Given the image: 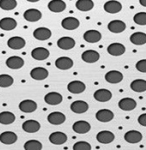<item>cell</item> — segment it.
I'll use <instances>...</instances> for the list:
<instances>
[{"mask_svg":"<svg viewBox=\"0 0 146 150\" xmlns=\"http://www.w3.org/2000/svg\"><path fill=\"white\" fill-rule=\"evenodd\" d=\"M37 103L32 100H25L19 104V108L23 112L30 113L37 110Z\"/></svg>","mask_w":146,"mask_h":150,"instance_id":"26","label":"cell"},{"mask_svg":"<svg viewBox=\"0 0 146 150\" xmlns=\"http://www.w3.org/2000/svg\"><path fill=\"white\" fill-rule=\"evenodd\" d=\"M107 51H108L109 54L114 56V57H118V56L123 55L125 53L126 47L121 43H112L108 46Z\"/></svg>","mask_w":146,"mask_h":150,"instance_id":"10","label":"cell"},{"mask_svg":"<svg viewBox=\"0 0 146 150\" xmlns=\"http://www.w3.org/2000/svg\"><path fill=\"white\" fill-rule=\"evenodd\" d=\"M57 46L62 50H70L75 46V40L71 37H62L57 40Z\"/></svg>","mask_w":146,"mask_h":150,"instance_id":"20","label":"cell"},{"mask_svg":"<svg viewBox=\"0 0 146 150\" xmlns=\"http://www.w3.org/2000/svg\"><path fill=\"white\" fill-rule=\"evenodd\" d=\"M66 3L62 0H51L48 4V8L51 11L54 13H60L65 11Z\"/></svg>","mask_w":146,"mask_h":150,"instance_id":"21","label":"cell"},{"mask_svg":"<svg viewBox=\"0 0 146 150\" xmlns=\"http://www.w3.org/2000/svg\"><path fill=\"white\" fill-rule=\"evenodd\" d=\"M7 45L11 49L20 50V49H22L23 47L26 46V41L22 37L15 36V37H12L11 39H9Z\"/></svg>","mask_w":146,"mask_h":150,"instance_id":"17","label":"cell"},{"mask_svg":"<svg viewBox=\"0 0 146 150\" xmlns=\"http://www.w3.org/2000/svg\"><path fill=\"white\" fill-rule=\"evenodd\" d=\"M49 140L54 145H62L67 142V135L63 132L56 131V132H53L50 135Z\"/></svg>","mask_w":146,"mask_h":150,"instance_id":"5","label":"cell"},{"mask_svg":"<svg viewBox=\"0 0 146 150\" xmlns=\"http://www.w3.org/2000/svg\"><path fill=\"white\" fill-rule=\"evenodd\" d=\"M27 1L31 2V3H35V2H38V1H39V0H27Z\"/></svg>","mask_w":146,"mask_h":150,"instance_id":"44","label":"cell"},{"mask_svg":"<svg viewBox=\"0 0 146 150\" xmlns=\"http://www.w3.org/2000/svg\"><path fill=\"white\" fill-rule=\"evenodd\" d=\"M104 77L109 83L116 84L123 80V74L118 70H110L105 74Z\"/></svg>","mask_w":146,"mask_h":150,"instance_id":"2","label":"cell"},{"mask_svg":"<svg viewBox=\"0 0 146 150\" xmlns=\"http://www.w3.org/2000/svg\"><path fill=\"white\" fill-rule=\"evenodd\" d=\"M130 88L132 90L137 93H143L146 91V81L144 79H137L131 82Z\"/></svg>","mask_w":146,"mask_h":150,"instance_id":"34","label":"cell"},{"mask_svg":"<svg viewBox=\"0 0 146 150\" xmlns=\"http://www.w3.org/2000/svg\"><path fill=\"white\" fill-rule=\"evenodd\" d=\"M56 67L57 69H62V70H67L71 69L74 65V61L70 58L67 57H61L58 58L56 60Z\"/></svg>","mask_w":146,"mask_h":150,"instance_id":"11","label":"cell"},{"mask_svg":"<svg viewBox=\"0 0 146 150\" xmlns=\"http://www.w3.org/2000/svg\"><path fill=\"white\" fill-rule=\"evenodd\" d=\"M30 76L34 80L42 81V80H45L48 77L49 72L47 69L43 68V67H37V68H34L31 70Z\"/></svg>","mask_w":146,"mask_h":150,"instance_id":"9","label":"cell"},{"mask_svg":"<svg viewBox=\"0 0 146 150\" xmlns=\"http://www.w3.org/2000/svg\"><path fill=\"white\" fill-rule=\"evenodd\" d=\"M97 140L98 141V142L102 143V144H109V143H111L114 140V135L111 131L102 130L98 133Z\"/></svg>","mask_w":146,"mask_h":150,"instance_id":"18","label":"cell"},{"mask_svg":"<svg viewBox=\"0 0 146 150\" xmlns=\"http://www.w3.org/2000/svg\"><path fill=\"white\" fill-rule=\"evenodd\" d=\"M67 90L72 93H81L86 90V84L80 81H70L67 84Z\"/></svg>","mask_w":146,"mask_h":150,"instance_id":"12","label":"cell"},{"mask_svg":"<svg viewBox=\"0 0 146 150\" xmlns=\"http://www.w3.org/2000/svg\"><path fill=\"white\" fill-rule=\"evenodd\" d=\"M32 57L35 60L42 61L45 60L46 58H49L50 56V52L45 48V47H37L32 51Z\"/></svg>","mask_w":146,"mask_h":150,"instance_id":"25","label":"cell"},{"mask_svg":"<svg viewBox=\"0 0 146 150\" xmlns=\"http://www.w3.org/2000/svg\"><path fill=\"white\" fill-rule=\"evenodd\" d=\"M139 4L144 6V7H146V0H139Z\"/></svg>","mask_w":146,"mask_h":150,"instance_id":"43","label":"cell"},{"mask_svg":"<svg viewBox=\"0 0 146 150\" xmlns=\"http://www.w3.org/2000/svg\"><path fill=\"white\" fill-rule=\"evenodd\" d=\"M74 150H91V146L89 142H76L74 147H73Z\"/></svg>","mask_w":146,"mask_h":150,"instance_id":"40","label":"cell"},{"mask_svg":"<svg viewBox=\"0 0 146 150\" xmlns=\"http://www.w3.org/2000/svg\"><path fill=\"white\" fill-rule=\"evenodd\" d=\"M45 101L51 105H56L62 103V96L61 93L57 92L48 93L45 96Z\"/></svg>","mask_w":146,"mask_h":150,"instance_id":"13","label":"cell"},{"mask_svg":"<svg viewBox=\"0 0 146 150\" xmlns=\"http://www.w3.org/2000/svg\"><path fill=\"white\" fill-rule=\"evenodd\" d=\"M126 28V23L121 21V20H114L108 24V28L109 30L114 33V34H120L125 31Z\"/></svg>","mask_w":146,"mask_h":150,"instance_id":"6","label":"cell"},{"mask_svg":"<svg viewBox=\"0 0 146 150\" xmlns=\"http://www.w3.org/2000/svg\"><path fill=\"white\" fill-rule=\"evenodd\" d=\"M138 121L142 126H146V113H143L138 117Z\"/></svg>","mask_w":146,"mask_h":150,"instance_id":"42","label":"cell"},{"mask_svg":"<svg viewBox=\"0 0 146 150\" xmlns=\"http://www.w3.org/2000/svg\"><path fill=\"white\" fill-rule=\"evenodd\" d=\"M6 65L8 68L12 69H21L24 65V60L21 57L13 56L6 60Z\"/></svg>","mask_w":146,"mask_h":150,"instance_id":"27","label":"cell"},{"mask_svg":"<svg viewBox=\"0 0 146 150\" xmlns=\"http://www.w3.org/2000/svg\"><path fill=\"white\" fill-rule=\"evenodd\" d=\"M93 97L96 100L99 102H107L111 100L112 98V93L108 89H98L94 93Z\"/></svg>","mask_w":146,"mask_h":150,"instance_id":"7","label":"cell"},{"mask_svg":"<svg viewBox=\"0 0 146 150\" xmlns=\"http://www.w3.org/2000/svg\"><path fill=\"white\" fill-rule=\"evenodd\" d=\"M142 138H143L142 134L137 130H129L124 136V139L126 140V142L132 144L138 143L139 142H141Z\"/></svg>","mask_w":146,"mask_h":150,"instance_id":"16","label":"cell"},{"mask_svg":"<svg viewBox=\"0 0 146 150\" xmlns=\"http://www.w3.org/2000/svg\"><path fill=\"white\" fill-rule=\"evenodd\" d=\"M17 6L15 0H0V8L4 11H12Z\"/></svg>","mask_w":146,"mask_h":150,"instance_id":"36","label":"cell"},{"mask_svg":"<svg viewBox=\"0 0 146 150\" xmlns=\"http://www.w3.org/2000/svg\"><path fill=\"white\" fill-rule=\"evenodd\" d=\"M130 41L136 46H142L146 43V34L143 32H136L130 36Z\"/></svg>","mask_w":146,"mask_h":150,"instance_id":"32","label":"cell"},{"mask_svg":"<svg viewBox=\"0 0 146 150\" xmlns=\"http://www.w3.org/2000/svg\"><path fill=\"white\" fill-rule=\"evenodd\" d=\"M15 120V115L11 112H2L0 113V124L2 125H11Z\"/></svg>","mask_w":146,"mask_h":150,"instance_id":"35","label":"cell"},{"mask_svg":"<svg viewBox=\"0 0 146 150\" xmlns=\"http://www.w3.org/2000/svg\"><path fill=\"white\" fill-rule=\"evenodd\" d=\"M104 11L110 14H116L122 10V4L119 1L110 0L104 4L103 5Z\"/></svg>","mask_w":146,"mask_h":150,"instance_id":"1","label":"cell"},{"mask_svg":"<svg viewBox=\"0 0 146 150\" xmlns=\"http://www.w3.org/2000/svg\"><path fill=\"white\" fill-rule=\"evenodd\" d=\"M79 26V21L75 17H66L62 21V27L67 30H74Z\"/></svg>","mask_w":146,"mask_h":150,"instance_id":"23","label":"cell"},{"mask_svg":"<svg viewBox=\"0 0 146 150\" xmlns=\"http://www.w3.org/2000/svg\"><path fill=\"white\" fill-rule=\"evenodd\" d=\"M13 83H14V79L10 75H6V74L0 75V87L1 88L11 87Z\"/></svg>","mask_w":146,"mask_h":150,"instance_id":"38","label":"cell"},{"mask_svg":"<svg viewBox=\"0 0 146 150\" xmlns=\"http://www.w3.org/2000/svg\"><path fill=\"white\" fill-rule=\"evenodd\" d=\"M22 129L27 133H35L39 130L40 124L36 120H27L22 124Z\"/></svg>","mask_w":146,"mask_h":150,"instance_id":"29","label":"cell"},{"mask_svg":"<svg viewBox=\"0 0 146 150\" xmlns=\"http://www.w3.org/2000/svg\"><path fill=\"white\" fill-rule=\"evenodd\" d=\"M75 6L80 11H89L93 9L94 3L92 0H78Z\"/></svg>","mask_w":146,"mask_h":150,"instance_id":"33","label":"cell"},{"mask_svg":"<svg viewBox=\"0 0 146 150\" xmlns=\"http://www.w3.org/2000/svg\"><path fill=\"white\" fill-rule=\"evenodd\" d=\"M51 36V31L47 28H39L34 31V37L38 40H47Z\"/></svg>","mask_w":146,"mask_h":150,"instance_id":"24","label":"cell"},{"mask_svg":"<svg viewBox=\"0 0 146 150\" xmlns=\"http://www.w3.org/2000/svg\"><path fill=\"white\" fill-rule=\"evenodd\" d=\"M136 69H138V71H140V72L146 73V59L139 60L136 64Z\"/></svg>","mask_w":146,"mask_h":150,"instance_id":"41","label":"cell"},{"mask_svg":"<svg viewBox=\"0 0 146 150\" xmlns=\"http://www.w3.org/2000/svg\"><path fill=\"white\" fill-rule=\"evenodd\" d=\"M133 21L136 24L140 25V26L146 25V12L137 13L133 16Z\"/></svg>","mask_w":146,"mask_h":150,"instance_id":"39","label":"cell"},{"mask_svg":"<svg viewBox=\"0 0 146 150\" xmlns=\"http://www.w3.org/2000/svg\"><path fill=\"white\" fill-rule=\"evenodd\" d=\"M70 109L74 113L80 114V113H84L86 111H88L89 105H88V104L86 101H84V100H76V101H74L71 104Z\"/></svg>","mask_w":146,"mask_h":150,"instance_id":"15","label":"cell"},{"mask_svg":"<svg viewBox=\"0 0 146 150\" xmlns=\"http://www.w3.org/2000/svg\"><path fill=\"white\" fill-rule=\"evenodd\" d=\"M17 23L11 17H4L0 20V28L5 31H11L16 28Z\"/></svg>","mask_w":146,"mask_h":150,"instance_id":"30","label":"cell"},{"mask_svg":"<svg viewBox=\"0 0 146 150\" xmlns=\"http://www.w3.org/2000/svg\"><path fill=\"white\" fill-rule=\"evenodd\" d=\"M100 58L99 53L97 51L94 50H87L85 51L82 55H81V58L84 62L88 63V64H93L96 63L97 61H98V59Z\"/></svg>","mask_w":146,"mask_h":150,"instance_id":"8","label":"cell"},{"mask_svg":"<svg viewBox=\"0 0 146 150\" xmlns=\"http://www.w3.org/2000/svg\"><path fill=\"white\" fill-rule=\"evenodd\" d=\"M47 120L50 124L54 125H60L63 124L66 120V117L60 112H54L50 113L47 117Z\"/></svg>","mask_w":146,"mask_h":150,"instance_id":"3","label":"cell"},{"mask_svg":"<svg viewBox=\"0 0 146 150\" xmlns=\"http://www.w3.org/2000/svg\"><path fill=\"white\" fill-rule=\"evenodd\" d=\"M26 150H40L42 149V143L37 140H29L24 144Z\"/></svg>","mask_w":146,"mask_h":150,"instance_id":"37","label":"cell"},{"mask_svg":"<svg viewBox=\"0 0 146 150\" xmlns=\"http://www.w3.org/2000/svg\"><path fill=\"white\" fill-rule=\"evenodd\" d=\"M24 19L30 23H35L41 19L42 14L37 9H29L24 12Z\"/></svg>","mask_w":146,"mask_h":150,"instance_id":"4","label":"cell"},{"mask_svg":"<svg viewBox=\"0 0 146 150\" xmlns=\"http://www.w3.org/2000/svg\"><path fill=\"white\" fill-rule=\"evenodd\" d=\"M17 141V136L12 131H5L0 135V142L6 145H11Z\"/></svg>","mask_w":146,"mask_h":150,"instance_id":"31","label":"cell"},{"mask_svg":"<svg viewBox=\"0 0 146 150\" xmlns=\"http://www.w3.org/2000/svg\"><path fill=\"white\" fill-rule=\"evenodd\" d=\"M118 105L122 111L130 112L136 108L137 102L135 101V100L132 99V98H123L119 101Z\"/></svg>","mask_w":146,"mask_h":150,"instance_id":"14","label":"cell"},{"mask_svg":"<svg viewBox=\"0 0 146 150\" xmlns=\"http://www.w3.org/2000/svg\"><path fill=\"white\" fill-rule=\"evenodd\" d=\"M83 37L88 43H97L102 39V35L98 30H88L84 34Z\"/></svg>","mask_w":146,"mask_h":150,"instance_id":"28","label":"cell"},{"mask_svg":"<svg viewBox=\"0 0 146 150\" xmlns=\"http://www.w3.org/2000/svg\"><path fill=\"white\" fill-rule=\"evenodd\" d=\"M73 129L78 134H86L90 131L91 125L86 121L79 120L73 125Z\"/></svg>","mask_w":146,"mask_h":150,"instance_id":"19","label":"cell"},{"mask_svg":"<svg viewBox=\"0 0 146 150\" xmlns=\"http://www.w3.org/2000/svg\"><path fill=\"white\" fill-rule=\"evenodd\" d=\"M96 118L102 123H108L114 118V113L109 109H102L96 113Z\"/></svg>","mask_w":146,"mask_h":150,"instance_id":"22","label":"cell"}]
</instances>
